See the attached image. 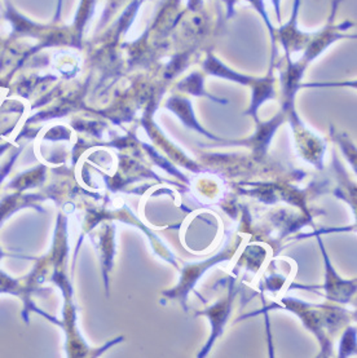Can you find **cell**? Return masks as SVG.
<instances>
[{"instance_id":"cell-1","label":"cell","mask_w":357,"mask_h":358,"mask_svg":"<svg viewBox=\"0 0 357 358\" xmlns=\"http://www.w3.org/2000/svg\"><path fill=\"white\" fill-rule=\"evenodd\" d=\"M254 7H255L256 10L263 16L264 21H265V24L268 26V29H270V33H271V36H272L273 45H274V30H273L272 25H271V22H270V17H268V15H267V12H265V7H264V0H248Z\"/></svg>"},{"instance_id":"cell-2","label":"cell","mask_w":357,"mask_h":358,"mask_svg":"<svg viewBox=\"0 0 357 358\" xmlns=\"http://www.w3.org/2000/svg\"><path fill=\"white\" fill-rule=\"evenodd\" d=\"M61 1H62V0H59V12H61V10H59V9H61Z\"/></svg>"}]
</instances>
